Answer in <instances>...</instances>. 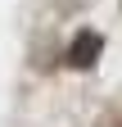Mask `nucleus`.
Instances as JSON below:
<instances>
[{"label":"nucleus","mask_w":122,"mask_h":127,"mask_svg":"<svg viewBox=\"0 0 122 127\" xmlns=\"http://www.w3.org/2000/svg\"><path fill=\"white\" fill-rule=\"evenodd\" d=\"M100 50H104V36H100V32H77L72 45H68V64H72V68H90V64L100 59Z\"/></svg>","instance_id":"obj_1"},{"label":"nucleus","mask_w":122,"mask_h":127,"mask_svg":"<svg viewBox=\"0 0 122 127\" xmlns=\"http://www.w3.org/2000/svg\"><path fill=\"white\" fill-rule=\"evenodd\" d=\"M104 127H122V114H118V118H113V123H104Z\"/></svg>","instance_id":"obj_2"}]
</instances>
